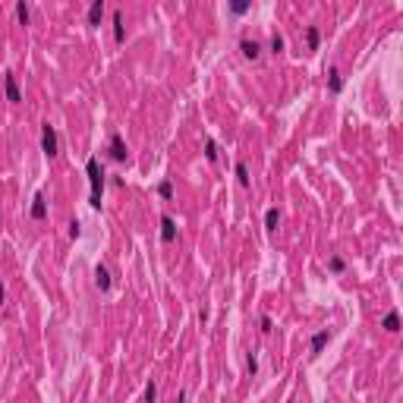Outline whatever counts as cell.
<instances>
[{"instance_id": "cell-6", "label": "cell", "mask_w": 403, "mask_h": 403, "mask_svg": "<svg viewBox=\"0 0 403 403\" xmlns=\"http://www.w3.org/2000/svg\"><path fill=\"white\" fill-rule=\"evenodd\" d=\"M161 240H164V243H173V240H176V224H173L170 215L161 218Z\"/></svg>"}, {"instance_id": "cell-16", "label": "cell", "mask_w": 403, "mask_h": 403, "mask_svg": "<svg viewBox=\"0 0 403 403\" xmlns=\"http://www.w3.org/2000/svg\"><path fill=\"white\" fill-rule=\"evenodd\" d=\"M306 44H309V51H318V44H322V32H318L315 26L306 29Z\"/></svg>"}, {"instance_id": "cell-7", "label": "cell", "mask_w": 403, "mask_h": 403, "mask_svg": "<svg viewBox=\"0 0 403 403\" xmlns=\"http://www.w3.org/2000/svg\"><path fill=\"white\" fill-rule=\"evenodd\" d=\"M94 287H98L101 293H108V290H111V271L104 268V265L94 268Z\"/></svg>"}, {"instance_id": "cell-23", "label": "cell", "mask_w": 403, "mask_h": 403, "mask_svg": "<svg viewBox=\"0 0 403 403\" xmlns=\"http://www.w3.org/2000/svg\"><path fill=\"white\" fill-rule=\"evenodd\" d=\"M246 372H249V375L258 372V356H255V353H249V356H246Z\"/></svg>"}, {"instance_id": "cell-25", "label": "cell", "mask_w": 403, "mask_h": 403, "mask_svg": "<svg viewBox=\"0 0 403 403\" xmlns=\"http://www.w3.org/2000/svg\"><path fill=\"white\" fill-rule=\"evenodd\" d=\"M69 236H73V240H79V236H82V224L79 221H69Z\"/></svg>"}, {"instance_id": "cell-18", "label": "cell", "mask_w": 403, "mask_h": 403, "mask_svg": "<svg viewBox=\"0 0 403 403\" xmlns=\"http://www.w3.org/2000/svg\"><path fill=\"white\" fill-rule=\"evenodd\" d=\"M205 158H208L211 164L218 161V142H215V139H208V142H205Z\"/></svg>"}, {"instance_id": "cell-13", "label": "cell", "mask_w": 403, "mask_h": 403, "mask_svg": "<svg viewBox=\"0 0 403 403\" xmlns=\"http://www.w3.org/2000/svg\"><path fill=\"white\" fill-rule=\"evenodd\" d=\"M104 16V0H94V4L88 7V26H98Z\"/></svg>"}, {"instance_id": "cell-10", "label": "cell", "mask_w": 403, "mask_h": 403, "mask_svg": "<svg viewBox=\"0 0 403 403\" xmlns=\"http://www.w3.org/2000/svg\"><path fill=\"white\" fill-rule=\"evenodd\" d=\"M381 328L387 331V334H397V331H400V312H387L381 318Z\"/></svg>"}, {"instance_id": "cell-2", "label": "cell", "mask_w": 403, "mask_h": 403, "mask_svg": "<svg viewBox=\"0 0 403 403\" xmlns=\"http://www.w3.org/2000/svg\"><path fill=\"white\" fill-rule=\"evenodd\" d=\"M41 148L47 158H57V151H60V139H57V129L51 123H41Z\"/></svg>"}, {"instance_id": "cell-19", "label": "cell", "mask_w": 403, "mask_h": 403, "mask_svg": "<svg viewBox=\"0 0 403 403\" xmlns=\"http://www.w3.org/2000/svg\"><path fill=\"white\" fill-rule=\"evenodd\" d=\"M158 195H161V198H173V183H170V180H161Z\"/></svg>"}, {"instance_id": "cell-11", "label": "cell", "mask_w": 403, "mask_h": 403, "mask_svg": "<svg viewBox=\"0 0 403 403\" xmlns=\"http://www.w3.org/2000/svg\"><path fill=\"white\" fill-rule=\"evenodd\" d=\"M328 88L334 91V94L343 88V79H340V69L337 66H328Z\"/></svg>"}, {"instance_id": "cell-12", "label": "cell", "mask_w": 403, "mask_h": 403, "mask_svg": "<svg viewBox=\"0 0 403 403\" xmlns=\"http://www.w3.org/2000/svg\"><path fill=\"white\" fill-rule=\"evenodd\" d=\"M123 38H126V29H123V13H120V10H114V41L120 44Z\"/></svg>"}, {"instance_id": "cell-29", "label": "cell", "mask_w": 403, "mask_h": 403, "mask_svg": "<svg viewBox=\"0 0 403 403\" xmlns=\"http://www.w3.org/2000/svg\"><path fill=\"white\" fill-rule=\"evenodd\" d=\"M0 221H4V218H0Z\"/></svg>"}, {"instance_id": "cell-27", "label": "cell", "mask_w": 403, "mask_h": 403, "mask_svg": "<svg viewBox=\"0 0 403 403\" xmlns=\"http://www.w3.org/2000/svg\"><path fill=\"white\" fill-rule=\"evenodd\" d=\"M4 303H7V287L0 283V306H4Z\"/></svg>"}, {"instance_id": "cell-1", "label": "cell", "mask_w": 403, "mask_h": 403, "mask_svg": "<svg viewBox=\"0 0 403 403\" xmlns=\"http://www.w3.org/2000/svg\"><path fill=\"white\" fill-rule=\"evenodd\" d=\"M85 173H88V183H91V198H88V205H91V208H101V189H104V170H101V164H98V158H88V164H85Z\"/></svg>"}, {"instance_id": "cell-22", "label": "cell", "mask_w": 403, "mask_h": 403, "mask_svg": "<svg viewBox=\"0 0 403 403\" xmlns=\"http://www.w3.org/2000/svg\"><path fill=\"white\" fill-rule=\"evenodd\" d=\"M155 400H158V384L148 381V384H145V403H155Z\"/></svg>"}, {"instance_id": "cell-5", "label": "cell", "mask_w": 403, "mask_h": 403, "mask_svg": "<svg viewBox=\"0 0 403 403\" xmlns=\"http://www.w3.org/2000/svg\"><path fill=\"white\" fill-rule=\"evenodd\" d=\"M4 85H7V98L13 101V104H19V101H22V94H19V82H16V76H13V73H7V76H4Z\"/></svg>"}, {"instance_id": "cell-14", "label": "cell", "mask_w": 403, "mask_h": 403, "mask_svg": "<svg viewBox=\"0 0 403 403\" xmlns=\"http://www.w3.org/2000/svg\"><path fill=\"white\" fill-rule=\"evenodd\" d=\"M277 227H280V211H277V208H268V211H265V230L274 233Z\"/></svg>"}, {"instance_id": "cell-4", "label": "cell", "mask_w": 403, "mask_h": 403, "mask_svg": "<svg viewBox=\"0 0 403 403\" xmlns=\"http://www.w3.org/2000/svg\"><path fill=\"white\" fill-rule=\"evenodd\" d=\"M240 54L246 57V60H258V57H262V44H258L255 38H243L240 41Z\"/></svg>"}, {"instance_id": "cell-3", "label": "cell", "mask_w": 403, "mask_h": 403, "mask_svg": "<svg viewBox=\"0 0 403 403\" xmlns=\"http://www.w3.org/2000/svg\"><path fill=\"white\" fill-rule=\"evenodd\" d=\"M108 155H111L114 161H120V164L126 161V155H129V151H126V142H123V136H120V133H114V136H111V145H108Z\"/></svg>"}, {"instance_id": "cell-17", "label": "cell", "mask_w": 403, "mask_h": 403, "mask_svg": "<svg viewBox=\"0 0 403 403\" xmlns=\"http://www.w3.org/2000/svg\"><path fill=\"white\" fill-rule=\"evenodd\" d=\"M328 271H331V274H343V271H347V262H343L340 255H334V258L328 262Z\"/></svg>"}, {"instance_id": "cell-15", "label": "cell", "mask_w": 403, "mask_h": 403, "mask_svg": "<svg viewBox=\"0 0 403 403\" xmlns=\"http://www.w3.org/2000/svg\"><path fill=\"white\" fill-rule=\"evenodd\" d=\"M236 183H240L243 189L252 183V176H249V167H246V161H236Z\"/></svg>"}, {"instance_id": "cell-30", "label": "cell", "mask_w": 403, "mask_h": 403, "mask_svg": "<svg viewBox=\"0 0 403 403\" xmlns=\"http://www.w3.org/2000/svg\"><path fill=\"white\" fill-rule=\"evenodd\" d=\"M290 403H293V400H290Z\"/></svg>"}, {"instance_id": "cell-20", "label": "cell", "mask_w": 403, "mask_h": 403, "mask_svg": "<svg viewBox=\"0 0 403 403\" xmlns=\"http://www.w3.org/2000/svg\"><path fill=\"white\" fill-rule=\"evenodd\" d=\"M16 16H19V22H22V26H29V16H32V13H29V7L22 4V0L16 4Z\"/></svg>"}, {"instance_id": "cell-24", "label": "cell", "mask_w": 403, "mask_h": 403, "mask_svg": "<svg viewBox=\"0 0 403 403\" xmlns=\"http://www.w3.org/2000/svg\"><path fill=\"white\" fill-rule=\"evenodd\" d=\"M249 7H252V4H230V13L243 16V13H249Z\"/></svg>"}, {"instance_id": "cell-9", "label": "cell", "mask_w": 403, "mask_h": 403, "mask_svg": "<svg viewBox=\"0 0 403 403\" xmlns=\"http://www.w3.org/2000/svg\"><path fill=\"white\" fill-rule=\"evenodd\" d=\"M328 340H331V331H318V334H312V343H309V347H312V356H318V353L325 350Z\"/></svg>"}, {"instance_id": "cell-26", "label": "cell", "mask_w": 403, "mask_h": 403, "mask_svg": "<svg viewBox=\"0 0 403 403\" xmlns=\"http://www.w3.org/2000/svg\"><path fill=\"white\" fill-rule=\"evenodd\" d=\"M274 331V322H271V315H262V334H271Z\"/></svg>"}, {"instance_id": "cell-28", "label": "cell", "mask_w": 403, "mask_h": 403, "mask_svg": "<svg viewBox=\"0 0 403 403\" xmlns=\"http://www.w3.org/2000/svg\"><path fill=\"white\" fill-rule=\"evenodd\" d=\"M180 403H189V397H186V394H180Z\"/></svg>"}, {"instance_id": "cell-8", "label": "cell", "mask_w": 403, "mask_h": 403, "mask_svg": "<svg viewBox=\"0 0 403 403\" xmlns=\"http://www.w3.org/2000/svg\"><path fill=\"white\" fill-rule=\"evenodd\" d=\"M32 218L35 221H44L47 218V198L38 192V195H35V201H32Z\"/></svg>"}, {"instance_id": "cell-21", "label": "cell", "mask_w": 403, "mask_h": 403, "mask_svg": "<svg viewBox=\"0 0 403 403\" xmlns=\"http://www.w3.org/2000/svg\"><path fill=\"white\" fill-rule=\"evenodd\" d=\"M280 51H283V35L274 32V35H271V54H280Z\"/></svg>"}]
</instances>
